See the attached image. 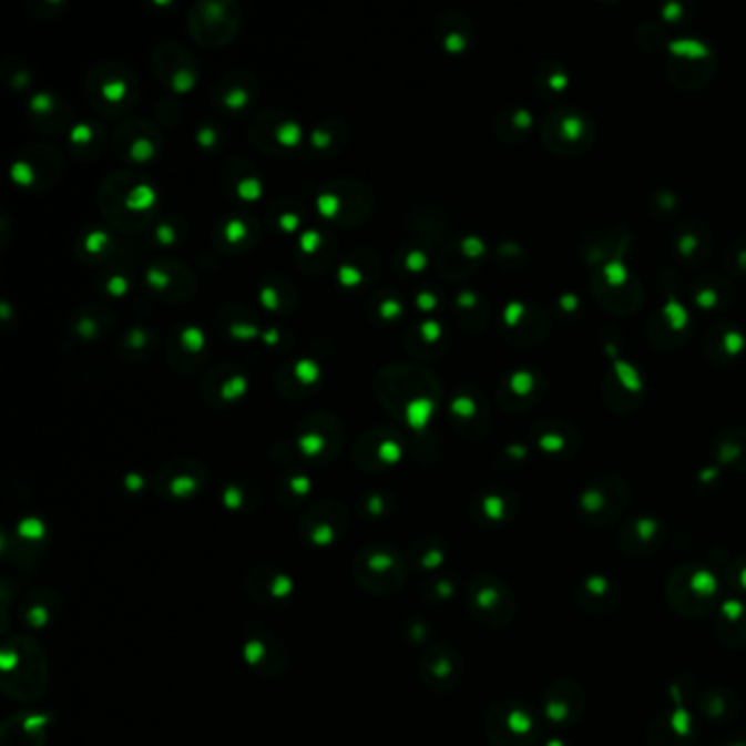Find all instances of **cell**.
Returning a JSON list of instances; mask_svg holds the SVG:
<instances>
[{
    "mask_svg": "<svg viewBox=\"0 0 746 746\" xmlns=\"http://www.w3.org/2000/svg\"><path fill=\"white\" fill-rule=\"evenodd\" d=\"M620 584L604 574L586 576L576 589V602L589 615H606L620 606Z\"/></svg>",
    "mask_w": 746,
    "mask_h": 746,
    "instance_id": "cell-13",
    "label": "cell"
},
{
    "mask_svg": "<svg viewBox=\"0 0 746 746\" xmlns=\"http://www.w3.org/2000/svg\"><path fill=\"white\" fill-rule=\"evenodd\" d=\"M464 600L471 617L489 631L510 626L517 615V600L512 589L491 572H480L469 581Z\"/></svg>",
    "mask_w": 746,
    "mask_h": 746,
    "instance_id": "cell-3",
    "label": "cell"
},
{
    "mask_svg": "<svg viewBox=\"0 0 746 746\" xmlns=\"http://www.w3.org/2000/svg\"><path fill=\"white\" fill-rule=\"evenodd\" d=\"M42 591H33L24 597V620L29 626H47L51 624V620H55V611L60 609L55 595H51L47 602H40Z\"/></svg>",
    "mask_w": 746,
    "mask_h": 746,
    "instance_id": "cell-21",
    "label": "cell"
},
{
    "mask_svg": "<svg viewBox=\"0 0 746 746\" xmlns=\"http://www.w3.org/2000/svg\"><path fill=\"white\" fill-rule=\"evenodd\" d=\"M514 498H508L503 493H489L484 498L478 499V508H476V519L480 523H491V525H498V523H505L512 519L514 514Z\"/></svg>",
    "mask_w": 746,
    "mask_h": 746,
    "instance_id": "cell-20",
    "label": "cell"
},
{
    "mask_svg": "<svg viewBox=\"0 0 746 746\" xmlns=\"http://www.w3.org/2000/svg\"><path fill=\"white\" fill-rule=\"evenodd\" d=\"M696 736L694 718L685 709H667L648 729L651 746H689Z\"/></svg>",
    "mask_w": 746,
    "mask_h": 746,
    "instance_id": "cell-14",
    "label": "cell"
},
{
    "mask_svg": "<svg viewBox=\"0 0 746 746\" xmlns=\"http://www.w3.org/2000/svg\"><path fill=\"white\" fill-rule=\"evenodd\" d=\"M346 512L337 503H323L305 514L300 534L311 548H331L346 532Z\"/></svg>",
    "mask_w": 746,
    "mask_h": 746,
    "instance_id": "cell-12",
    "label": "cell"
},
{
    "mask_svg": "<svg viewBox=\"0 0 746 746\" xmlns=\"http://www.w3.org/2000/svg\"><path fill=\"white\" fill-rule=\"evenodd\" d=\"M412 563L416 568H422L427 572H433L438 568H442L444 559H447V550L440 541L431 539V541H416L412 545Z\"/></svg>",
    "mask_w": 746,
    "mask_h": 746,
    "instance_id": "cell-22",
    "label": "cell"
},
{
    "mask_svg": "<svg viewBox=\"0 0 746 746\" xmlns=\"http://www.w3.org/2000/svg\"><path fill=\"white\" fill-rule=\"evenodd\" d=\"M714 633L727 648L746 646V604L740 600L721 602L714 613Z\"/></svg>",
    "mask_w": 746,
    "mask_h": 746,
    "instance_id": "cell-16",
    "label": "cell"
},
{
    "mask_svg": "<svg viewBox=\"0 0 746 746\" xmlns=\"http://www.w3.org/2000/svg\"><path fill=\"white\" fill-rule=\"evenodd\" d=\"M665 525L651 514L635 517L624 523L620 536H617V548L624 556L631 559H646L657 554L664 548Z\"/></svg>",
    "mask_w": 746,
    "mask_h": 746,
    "instance_id": "cell-10",
    "label": "cell"
},
{
    "mask_svg": "<svg viewBox=\"0 0 746 746\" xmlns=\"http://www.w3.org/2000/svg\"><path fill=\"white\" fill-rule=\"evenodd\" d=\"M484 734L493 746H539L543 723L521 701H499L484 716Z\"/></svg>",
    "mask_w": 746,
    "mask_h": 746,
    "instance_id": "cell-4",
    "label": "cell"
},
{
    "mask_svg": "<svg viewBox=\"0 0 746 746\" xmlns=\"http://www.w3.org/2000/svg\"><path fill=\"white\" fill-rule=\"evenodd\" d=\"M464 664L449 644H433L420 657V678L433 692H453L462 681Z\"/></svg>",
    "mask_w": 746,
    "mask_h": 746,
    "instance_id": "cell-9",
    "label": "cell"
},
{
    "mask_svg": "<svg viewBox=\"0 0 746 746\" xmlns=\"http://www.w3.org/2000/svg\"><path fill=\"white\" fill-rule=\"evenodd\" d=\"M249 595L265 606H283L294 595V582L272 568H256L246 579Z\"/></svg>",
    "mask_w": 746,
    "mask_h": 746,
    "instance_id": "cell-15",
    "label": "cell"
},
{
    "mask_svg": "<svg viewBox=\"0 0 746 746\" xmlns=\"http://www.w3.org/2000/svg\"><path fill=\"white\" fill-rule=\"evenodd\" d=\"M665 597L678 615L703 620L718 609V581L701 565H681L665 581Z\"/></svg>",
    "mask_w": 746,
    "mask_h": 746,
    "instance_id": "cell-2",
    "label": "cell"
},
{
    "mask_svg": "<svg viewBox=\"0 0 746 746\" xmlns=\"http://www.w3.org/2000/svg\"><path fill=\"white\" fill-rule=\"evenodd\" d=\"M0 667L2 687L11 698L33 701L42 696L49 681V670L47 657L35 642L22 635L7 640L2 646Z\"/></svg>",
    "mask_w": 746,
    "mask_h": 746,
    "instance_id": "cell-1",
    "label": "cell"
},
{
    "mask_svg": "<svg viewBox=\"0 0 746 746\" xmlns=\"http://www.w3.org/2000/svg\"><path fill=\"white\" fill-rule=\"evenodd\" d=\"M725 581L734 593H746V556L734 559L725 570Z\"/></svg>",
    "mask_w": 746,
    "mask_h": 746,
    "instance_id": "cell-23",
    "label": "cell"
},
{
    "mask_svg": "<svg viewBox=\"0 0 746 746\" xmlns=\"http://www.w3.org/2000/svg\"><path fill=\"white\" fill-rule=\"evenodd\" d=\"M543 141L559 156H579L595 141V127L576 110H556L543 123Z\"/></svg>",
    "mask_w": 746,
    "mask_h": 746,
    "instance_id": "cell-7",
    "label": "cell"
},
{
    "mask_svg": "<svg viewBox=\"0 0 746 746\" xmlns=\"http://www.w3.org/2000/svg\"><path fill=\"white\" fill-rule=\"evenodd\" d=\"M244 657L260 676H278L287 667L285 644L260 626H249L246 631Z\"/></svg>",
    "mask_w": 746,
    "mask_h": 746,
    "instance_id": "cell-11",
    "label": "cell"
},
{
    "mask_svg": "<svg viewBox=\"0 0 746 746\" xmlns=\"http://www.w3.org/2000/svg\"><path fill=\"white\" fill-rule=\"evenodd\" d=\"M698 707L705 714V718L716 721V723H725V721L729 723L738 714L740 703H738V698L732 692L712 689V692L703 694Z\"/></svg>",
    "mask_w": 746,
    "mask_h": 746,
    "instance_id": "cell-19",
    "label": "cell"
},
{
    "mask_svg": "<svg viewBox=\"0 0 746 746\" xmlns=\"http://www.w3.org/2000/svg\"><path fill=\"white\" fill-rule=\"evenodd\" d=\"M714 458L734 471H746V431H727L712 444Z\"/></svg>",
    "mask_w": 746,
    "mask_h": 746,
    "instance_id": "cell-18",
    "label": "cell"
},
{
    "mask_svg": "<svg viewBox=\"0 0 746 746\" xmlns=\"http://www.w3.org/2000/svg\"><path fill=\"white\" fill-rule=\"evenodd\" d=\"M543 746H572L570 743H565V740H561V738H554V740H548L545 745Z\"/></svg>",
    "mask_w": 746,
    "mask_h": 746,
    "instance_id": "cell-24",
    "label": "cell"
},
{
    "mask_svg": "<svg viewBox=\"0 0 746 746\" xmlns=\"http://www.w3.org/2000/svg\"><path fill=\"white\" fill-rule=\"evenodd\" d=\"M631 491L617 476H600L591 480L579 499V517L589 528H609L626 510Z\"/></svg>",
    "mask_w": 746,
    "mask_h": 746,
    "instance_id": "cell-6",
    "label": "cell"
},
{
    "mask_svg": "<svg viewBox=\"0 0 746 746\" xmlns=\"http://www.w3.org/2000/svg\"><path fill=\"white\" fill-rule=\"evenodd\" d=\"M586 709V696L581 683L572 678L554 681L543 696V718L556 729H572L581 723Z\"/></svg>",
    "mask_w": 746,
    "mask_h": 746,
    "instance_id": "cell-8",
    "label": "cell"
},
{
    "mask_svg": "<svg viewBox=\"0 0 746 746\" xmlns=\"http://www.w3.org/2000/svg\"><path fill=\"white\" fill-rule=\"evenodd\" d=\"M47 723L40 716H13L2 725V746H42Z\"/></svg>",
    "mask_w": 746,
    "mask_h": 746,
    "instance_id": "cell-17",
    "label": "cell"
},
{
    "mask_svg": "<svg viewBox=\"0 0 746 746\" xmlns=\"http://www.w3.org/2000/svg\"><path fill=\"white\" fill-rule=\"evenodd\" d=\"M406 574L408 570L403 556L390 545L375 543L359 550L355 556L352 576L366 593L375 597H388L401 591Z\"/></svg>",
    "mask_w": 746,
    "mask_h": 746,
    "instance_id": "cell-5",
    "label": "cell"
}]
</instances>
